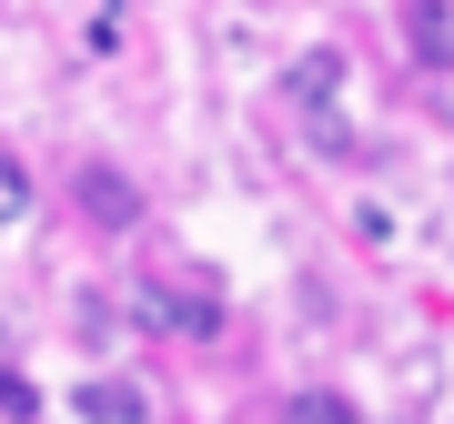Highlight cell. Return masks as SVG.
I'll return each instance as SVG.
<instances>
[{"label": "cell", "instance_id": "obj_5", "mask_svg": "<svg viewBox=\"0 0 454 424\" xmlns=\"http://www.w3.org/2000/svg\"><path fill=\"white\" fill-rule=\"evenodd\" d=\"M0 414H11V424H31V414H41V384H31V374H11V364H0Z\"/></svg>", "mask_w": 454, "mask_h": 424}, {"label": "cell", "instance_id": "obj_6", "mask_svg": "<svg viewBox=\"0 0 454 424\" xmlns=\"http://www.w3.org/2000/svg\"><path fill=\"white\" fill-rule=\"evenodd\" d=\"M293 424H354V404L343 394H293Z\"/></svg>", "mask_w": 454, "mask_h": 424}, {"label": "cell", "instance_id": "obj_4", "mask_svg": "<svg viewBox=\"0 0 454 424\" xmlns=\"http://www.w3.org/2000/svg\"><path fill=\"white\" fill-rule=\"evenodd\" d=\"M333 91H343V51H303V61L283 71V101H303V112H324Z\"/></svg>", "mask_w": 454, "mask_h": 424}, {"label": "cell", "instance_id": "obj_1", "mask_svg": "<svg viewBox=\"0 0 454 424\" xmlns=\"http://www.w3.org/2000/svg\"><path fill=\"white\" fill-rule=\"evenodd\" d=\"M131 324L142 334H172V343H223V294L212 283H131Z\"/></svg>", "mask_w": 454, "mask_h": 424}, {"label": "cell", "instance_id": "obj_7", "mask_svg": "<svg viewBox=\"0 0 454 424\" xmlns=\"http://www.w3.org/2000/svg\"><path fill=\"white\" fill-rule=\"evenodd\" d=\"M414 51H424V61H444V51H454V31H444V11H434V0L414 11Z\"/></svg>", "mask_w": 454, "mask_h": 424}, {"label": "cell", "instance_id": "obj_8", "mask_svg": "<svg viewBox=\"0 0 454 424\" xmlns=\"http://www.w3.org/2000/svg\"><path fill=\"white\" fill-rule=\"evenodd\" d=\"M20 212H31V172L0 162V223H20Z\"/></svg>", "mask_w": 454, "mask_h": 424}, {"label": "cell", "instance_id": "obj_2", "mask_svg": "<svg viewBox=\"0 0 454 424\" xmlns=\"http://www.w3.org/2000/svg\"><path fill=\"white\" fill-rule=\"evenodd\" d=\"M82 212H91L101 232H131V223H142V192H131L112 162H91V172H82Z\"/></svg>", "mask_w": 454, "mask_h": 424}, {"label": "cell", "instance_id": "obj_3", "mask_svg": "<svg viewBox=\"0 0 454 424\" xmlns=\"http://www.w3.org/2000/svg\"><path fill=\"white\" fill-rule=\"evenodd\" d=\"M142 414H152V394L131 374H91L82 384V424H142Z\"/></svg>", "mask_w": 454, "mask_h": 424}]
</instances>
